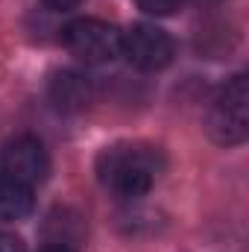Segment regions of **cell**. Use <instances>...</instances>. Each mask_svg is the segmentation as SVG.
<instances>
[{"label": "cell", "instance_id": "9c48e42d", "mask_svg": "<svg viewBox=\"0 0 249 252\" xmlns=\"http://www.w3.org/2000/svg\"><path fill=\"white\" fill-rule=\"evenodd\" d=\"M0 252H27V250H24L21 238H15L9 232H0Z\"/></svg>", "mask_w": 249, "mask_h": 252}, {"label": "cell", "instance_id": "8992f818", "mask_svg": "<svg viewBox=\"0 0 249 252\" xmlns=\"http://www.w3.org/2000/svg\"><path fill=\"white\" fill-rule=\"evenodd\" d=\"M32 211V188L0 170V220H24Z\"/></svg>", "mask_w": 249, "mask_h": 252}, {"label": "cell", "instance_id": "8fae6325", "mask_svg": "<svg viewBox=\"0 0 249 252\" xmlns=\"http://www.w3.org/2000/svg\"><path fill=\"white\" fill-rule=\"evenodd\" d=\"M38 252H73V250L62 247V244H50V247H44V250H38Z\"/></svg>", "mask_w": 249, "mask_h": 252}, {"label": "cell", "instance_id": "3957f363", "mask_svg": "<svg viewBox=\"0 0 249 252\" xmlns=\"http://www.w3.org/2000/svg\"><path fill=\"white\" fill-rule=\"evenodd\" d=\"M62 41L70 56L85 64L115 62L124 47V32L100 18H76L62 30Z\"/></svg>", "mask_w": 249, "mask_h": 252}, {"label": "cell", "instance_id": "30bf717a", "mask_svg": "<svg viewBox=\"0 0 249 252\" xmlns=\"http://www.w3.org/2000/svg\"><path fill=\"white\" fill-rule=\"evenodd\" d=\"M50 9H59V12H67V9H76L82 0H44Z\"/></svg>", "mask_w": 249, "mask_h": 252}, {"label": "cell", "instance_id": "6da1fadb", "mask_svg": "<svg viewBox=\"0 0 249 252\" xmlns=\"http://www.w3.org/2000/svg\"><path fill=\"white\" fill-rule=\"evenodd\" d=\"M164 167L161 150L150 144H121L109 147L97 158L100 185L118 199H138L156 185Z\"/></svg>", "mask_w": 249, "mask_h": 252}, {"label": "cell", "instance_id": "ba28073f", "mask_svg": "<svg viewBox=\"0 0 249 252\" xmlns=\"http://www.w3.org/2000/svg\"><path fill=\"white\" fill-rule=\"evenodd\" d=\"M135 3H138V9H144L147 15H156V18L173 15L182 6V0H135Z\"/></svg>", "mask_w": 249, "mask_h": 252}, {"label": "cell", "instance_id": "5b68a950", "mask_svg": "<svg viewBox=\"0 0 249 252\" xmlns=\"http://www.w3.org/2000/svg\"><path fill=\"white\" fill-rule=\"evenodd\" d=\"M129 64L138 70H161L173 62V38L156 27V24H135L129 32H124V47H121Z\"/></svg>", "mask_w": 249, "mask_h": 252}, {"label": "cell", "instance_id": "7c38bea8", "mask_svg": "<svg viewBox=\"0 0 249 252\" xmlns=\"http://www.w3.org/2000/svg\"><path fill=\"white\" fill-rule=\"evenodd\" d=\"M202 3H217V0H202Z\"/></svg>", "mask_w": 249, "mask_h": 252}, {"label": "cell", "instance_id": "7a4b0ae2", "mask_svg": "<svg viewBox=\"0 0 249 252\" xmlns=\"http://www.w3.org/2000/svg\"><path fill=\"white\" fill-rule=\"evenodd\" d=\"M208 135L223 144V147H235L244 144L249 135V85L247 76H235L232 82H226L217 97L211 100L208 118H205Z\"/></svg>", "mask_w": 249, "mask_h": 252}, {"label": "cell", "instance_id": "277c9868", "mask_svg": "<svg viewBox=\"0 0 249 252\" xmlns=\"http://www.w3.org/2000/svg\"><path fill=\"white\" fill-rule=\"evenodd\" d=\"M0 170L24 185H38L47 179L50 173V156L44 150V144L32 135H18L12 141L3 144L0 150Z\"/></svg>", "mask_w": 249, "mask_h": 252}, {"label": "cell", "instance_id": "52a82bcc", "mask_svg": "<svg viewBox=\"0 0 249 252\" xmlns=\"http://www.w3.org/2000/svg\"><path fill=\"white\" fill-rule=\"evenodd\" d=\"M53 100L59 109H82L88 103V82L76 73H59L53 79Z\"/></svg>", "mask_w": 249, "mask_h": 252}]
</instances>
